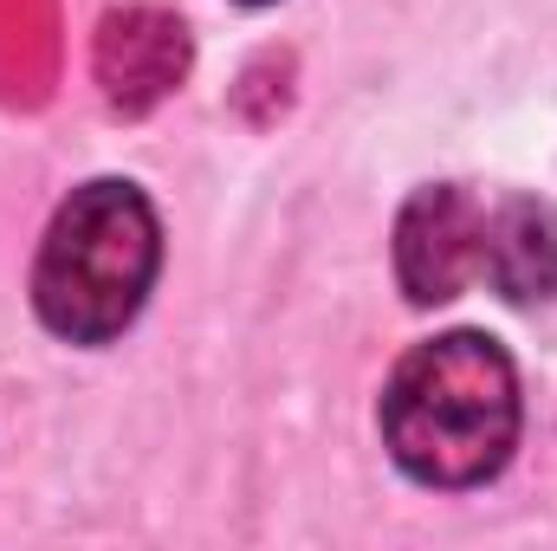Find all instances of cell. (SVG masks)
<instances>
[{
  "mask_svg": "<svg viewBox=\"0 0 557 551\" xmlns=\"http://www.w3.org/2000/svg\"><path fill=\"white\" fill-rule=\"evenodd\" d=\"M383 441L421 487H480L519 441L512 357L480 331L416 344L383 390Z\"/></svg>",
  "mask_w": 557,
  "mask_h": 551,
  "instance_id": "obj_1",
  "label": "cell"
},
{
  "mask_svg": "<svg viewBox=\"0 0 557 551\" xmlns=\"http://www.w3.org/2000/svg\"><path fill=\"white\" fill-rule=\"evenodd\" d=\"M156 267H162V228L143 188L85 182L46 228L33 267V305L46 331L72 344H111L143 311Z\"/></svg>",
  "mask_w": 557,
  "mask_h": 551,
  "instance_id": "obj_2",
  "label": "cell"
},
{
  "mask_svg": "<svg viewBox=\"0 0 557 551\" xmlns=\"http://www.w3.org/2000/svg\"><path fill=\"white\" fill-rule=\"evenodd\" d=\"M480 228L486 215L460 188H421L396 221V273L416 305H447L480 273Z\"/></svg>",
  "mask_w": 557,
  "mask_h": 551,
  "instance_id": "obj_3",
  "label": "cell"
},
{
  "mask_svg": "<svg viewBox=\"0 0 557 551\" xmlns=\"http://www.w3.org/2000/svg\"><path fill=\"white\" fill-rule=\"evenodd\" d=\"M98 85L111 111H149L188 72V33L162 7H124L98 26Z\"/></svg>",
  "mask_w": 557,
  "mask_h": 551,
  "instance_id": "obj_4",
  "label": "cell"
},
{
  "mask_svg": "<svg viewBox=\"0 0 557 551\" xmlns=\"http://www.w3.org/2000/svg\"><path fill=\"white\" fill-rule=\"evenodd\" d=\"M480 273L493 279L499 298L532 305L557 292V208L552 201H506L486 228H480Z\"/></svg>",
  "mask_w": 557,
  "mask_h": 551,
  "instance_id": "obj_5",
  "label": "cell"
},
{
  "mask_svg": "<svg viewBox=\"0 0 557 551\" xmlns=\"http://www.w3.org/2000/svg\"><path fill=\"white\" fill-rule=\"evenodd\" d=\"M0 39L7 46H20V65H26V46H39L46 59H52V7L46 0H0ZM26 91L39 98L46 91V78L26 65Z\"/></svg>",
  "mask_w": 557,
  "mask_h": 551,
  "instance_id": "obj_6",
  "label": "cell"
},
{
  "mask_svg": "<svg viewBox=\"0 0 557 551\" xmlns=\"http://www.w3.org/2000/svg\"><path fill=\"white\" fill-rule=\"evenodd\" d=\"M247 7H273V0H247Z\"/></svg>",
  "mask_w": 557,
  "mask_h": 551,
  "instance_id": "obj_7",
  "label": "cell"
}]
</instances>
